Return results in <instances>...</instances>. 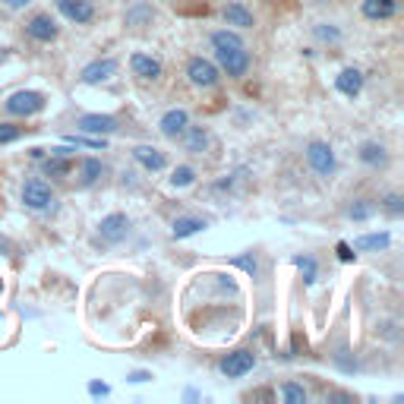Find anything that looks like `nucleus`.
I'll list each match as a JSON object with an SVG mask.
<instances>
[{"label":"nucleus","instance_id":"1","mask_svg":"<svg viewBox=\"0 0 404 404\" xmlns=\"http://www.w3.org/2000/svg\"><path fill=\"white\" fill-rule=\"evenodd\" d=\"M45 105H48V98L41 92H35V89H19L4 101L6 114H13V117H32V114L45 111Z\"/></svg>","mask_w":404,"mask_h":404},{"label":"nucleus","instance_id":"2","mask_svg":"<svg viewBox=\"0 0 404 404\" xmlns=\"http://www.w3.org/2000/svg\"><path fill=\"white\" fill-rule=\"evenodd\" d=\"M306 161H310V167L319 177H332L335 167H338L335 149L328 143H322V139H313V143L306 145Z\"/></svg>","mask_w":404,"mask_h":404},{"label":"nucleus","instance_id":"3","mask_svg":"<svg viewBox=\"0 0 404 404\" xmlns=\"http://www.w3.org/2000/svg\"><path fill=\"white\" fill-rule=\"evenodd\" d=\"M253 366H256V354L247 348H240V351H231L227 357H222L218 370H222V376H227V379H240V376H247Z\"/></svg>","mask_w":404,"mask_h":404},{"label":"nucleus","instance_id":"4","mask_svg":"<svg viewBox=\"0 0 404 404\" xmlns=\"http://www.w3.org/2000/svg\"><path fill=\"white\" fill-rule=\"evenodd\" d=\"M187 76L193 86H200V89H212V86L222 79V73L212 61H205V57H190L187 63Z\"/></svg>","mask_w":404,"mask_h":404},{"label":"nucleus","instance_id":"5","mask_svg":"<svg viewBox=\"0 0 404 404\" xmlns=\"http://www.w3.org/2000/svg\"><path fill=\"white\" fill-rule=\"evenodd\" d=\"M127 234H130V218L123 215V212H114V215L101 218L98 237L105 240V244H120V240H127Z\"/></svg>","mask_w":404,"mask_h":404},{"label":"nucleus","instance_id":"6","mask_svg":"<svg viewBox=\"0 0 404 404\" xmlns=\"http://www.w3.org/2000/svg\"><path fill=\"white\" fill-rule=\"evenodd\" d=\"M26 35L32 41H41V45H51L57 38V23L51 13H35L32 19L26 23Z\"/></svg>","mask_w":404,"mask_h":404},{"label":"nucleus","instance_id":"7","mask_svg":"<svg viewBox=\"0 0 404 404\" xmlns=\"http://www.w3.org/2000/svg\"><path fill=\"white\" fill-rule=\"evenodd\" d=\"M51 187L41 177H32V180H26L23 183V202L29 205V209H35V212H41V209H48L51 205Z\"/></svg>","mask_w":404,"mask_h":404},{"label":"nucleus","instance_id":"8","mask_svg":"<svg viewBox=\"0 0 404 404\" xmlns=\"http://www.w3.org/2000/svg\"><path fill=\"white\" fill-rule=\"evenodd\" d=\"M215 57H218V67H222L227 76H234V79H240L249 70V51H247V45L234 48V51H222V54H215Z\"/></svg>","mask_w":404,"mask_h":404},{"label":"nucleus","instance_id":"9","mask_svg":"<svg viewBox=\"0 0 404 404\" xmlns=\"http://www.w3.org/2000/svg\"><path fill=\"white\" fill-rule=\"evenodd\" d=\"M54 4H57V10H61L63 16H67L70 23H76V26H86V23H92V19H95L92 0H54Z\"/></svg>","mask_w":404,"mask_h":404},{"label":"nucleus","instance_id":"10","mask_svg":"<svg viewBox=\"0 0 404 404\" xmlns=\"http://www.w3.org/2000/svg\"><path fill=\"white\" fill-rule=\"evenodd\" d=\"M114 73H117V61H114V57H105V61L86 63L83 73H79V79H83L86 86H101V83H108Z\"/></svg>","mask_w":404,"mask_h":404},{"label":"nucleus","instance_id":"11","mask_svg":"<svg viewBox=\"0 0 404 404\" xmlns=\"http://www.w3.org/2000/svg\"><path fill=\"white\" fill-rule=\"evenodd\" d=\"M187 127H190V114L183 111V108H171V111H165L158 120L161 136H167V139H177Z\"/></svg>","mask_w":404,"mask_h":404},{"label":"nucleus","instance_id":"12","mask_svg":"<svg viewBox=\"0 0 404 404\" xmlns=\"http://www.w3.org/2000/svg\"><path fill=\"white\" fill-rule=\"evenodd\" d=\"M335 89L344 95V98H357L363 92V73L357 67H344L341 73L335 76Z\"/></svg>","mask_w":404,"mask_h":404},{"label":"nucleus","instance_id":"13","mask_svg":"<svg viewBox=\"0 0 404 404\" xmlns=\"http://www.w3.org/2000/svg\"><path fill=\"white\" fill-rule=\"evenodd\" d=\"M76 127L83 130V133H114L117 130V117H111V114H83L76 120Z\"/></svg>","mask_w":404,"mask_h":404},{"label":"nucleus","instance_id":"14","mask_svg":"<svg viewBox=\"0 0 404 404\" xmlns=\"http://www.w3.org/2000/svg\"><path fill=\"white\" fill-rule=\"evenodd\" d=\"M133 158H136V165H143L145 171H152V174H158V171H165V167H167L165 152H158L155 145H136Z\"/></svg>","mask_w":404,"mask_h":404},{"label":"nucleus","instance_id":"15","mask_svg":"<svg viewBox=\"0 0 404 404\" xmlns=\"http://www.w3.org/2000/svg\"><path fill=\"white\" fill-rule=\"evenodd\" d=\"M130 70H133V76H139V79H158L165 67H161V61L152 54H133L130 57Z\"/></svg>","mask_w":404,"mask_h":404},{"label":"nucleus","instance_id":"16","mask_svg":"<svg viewBox=\"0 0 404 404\" xmlns=\"http://www.w3.org/2000/svg\"><path fill=\"white\" fill-rule=\"evenodd\" d=\"M205 218H200V215H180L177 222L171 224V234H174V240H187V237H193V234H200V231H205Z\"/></svg>","mask_w":404,"mask_h":404},{"label":"nucleus","instance_id":"17","mask_svg":"<svg viewBox=\"0 0 404 404\" xmlns=\"http://www.w3.org/2000/svg\"><path fill=\"white\" fill-rule=\"evenodd\" d=\"M395 13H398V4H395V0H363V16L373 19V23L392 19Z\"/></svg>","mask_w":404,"mask_h":404},{"label":"nucleus","instance_id":"18","mask_svg":"<svg viewBox=\"0 0 404 404\" xmlns=\"http://www.w3.org/2000/svg\"><path fill=\"white\" fill-rule=\"evenodd\" d=\"M222 16H224V23L234 26V29H253L256 26L253 13H249L244 4H227L224 10H222Z\"/></svg>","mask_w":404,"mask_h":404},{"label":"nucleus","instance_id":"19","mask_svg":"<svg viewBox=\"0 0 404 404\" xmlns=\"http://www.w3.org/2000/svg\"><path fill=\"white\" fill-rule=\"evenodd\" d=\"M180 136H183V149L193 152V155H202L205 145H209V133L202 127H187Z\"/></svg>","mask_w":404,"mask_h":404},{"label":"nucleus","instance_id":"20","mask_svg":"<svg viewBox=\"0 0 404 404\" xmlns=\"http://www.w3.org/2000/svg\"><path fill=\"white\" fill-rule=\"evenodd\" d=\"M360 161L370 165V167H382L388 161L385 145H382V143H363V145H360Z\"/></svg>","mask_w":404,"mask_h":404},{"label":"nucleus","instance_id":"21","mask_svg":"<svg viewBox=\"0 0 404 404\" xmlns=\"http://www.w3.org/2000/svg\"><path fill=\"white\" fill-rule=\"evenodd\" d=\"M388 244H392V234H363V237L354 240V249H360V253H376V249H385Z\"/></svg>","mask_w":404,"mask_h":404},{"label":"nucleus","instance_id":"22","mask_svg":"<svg viewBox=\"0 0 404 404\" xmlns=\"http://www.w3.org/2000/svg\"><path fill=\"white\" fill-rule=\"evenodd\" d=\"M101 174H105V165H101V158H83V161H79V183H83V187H92V183H98Z\"/></svg>","mask_w":404,"mask_h":404},{"label":"nucleus","instance_id":"23","mask_svg":"<svg viewBox=\"0 0 404 404\" xmlns=\"http://www.w3.org/2000/svg\"><path fill=\"white\" fill-rule=\"evenodd\" d=\"M212 48H215V54H222V51L244 48V38H240L237 32H227V29H222V32L212 35Z\"/></svg>","mask_w":404,"mask_h":404},{"label":"nucleus","instance_id":"24","mask_svg":"<svg viewBox=\"0 0 404 404\" xmlns=\"http://www.w3.org/2000/svg\"><path fill=\"white\" fill-rule=\"evenodd\" d=\"M152 19H155V13H152V6H145V4H136L127 10V26H149Z\"/></svg>","mask_w":404,"mask_h":404},{"label":"nucleus","instance_id":"25","mask_svg":"<svg viewBox=\"0 0 404 404\" xmlns=\"http://www.w3.org/2000/svg\"><path fill=\"white\" fill-rule=\"evenodd\" d=\"M306 398H310V395H306V388L300 385V382H284L281 385V401L284 404H306Z\"/></svg>","mask_w":404,"mask_h":404},{"label":"nucleus","instance_id":"26","mask_svg":"<svg viewBox=\"0 0 404 404\" xmlns=\"http://www.w3.org/2000/svg\"><path fill=\"white\" fill-rule=\"evenodd\" d=\"M294 266L304 271V281H306V284L316 281V271H319V266H316L313 256H294Z\"/></svg>","mask_w":404,"mask_h":404},{"label":"nucleus","instance_id":"27","mask_svg":"<svg viewBox=\"0 0 404 404\" xmlns=\"http://www.w3.org/2000/svg\"><path fill=\"white\" fill-rule=\"evenodd\" d=\"M45 174H51V177H63V174H70V158L51 155V158L45 161Z\"/></svg>","mask_w":404,"mask_h":404},{"label":"nucleus","instance_id":"28","mask_svg":"<svg viewBox=\"0 0 404 404\" xmlns=\"http://www.w3.org/2000/svg\"><path fill=\"white\" fill-rule=\"evenodd\" d=\"M193 180H196V171H193L190 165L174 167V174H171V187H190Z\"/></svg>","mask_w":404,"mask_h":404},{"label":"nucleus","instance_id":"29","mask_svg":"<svg viewBox=\"0 0 404 404\" xmlns=\"http://www.w3.org/2000/svg\"><path fill=\"white\" fill-rule=\"evenodd\" d=\"M370 215H373V202H370V200H357V202L348 209V218H354V222H366Z\"/></svg>","mask_w":404,"mask_h":404},{"label":"nucleus","instance_id":"30","mask_svg":"<svg viewBox=\"0 0 404 404\" xmlns=\"http://www.w3.org/2000/svg\"><path fill=\"white\" fill-rule=\"evenodd\" d=\"M382 209H385V212H388V215H392V218H398L401 212H404V200H401L398 193H388L385 200H382Z\"/></svg>","mask_w":404,"mask_h":404},{"label":"nucleus","instance_id":"31","mask_svg":"<svg viewBox=\"0 0 404 404\" xmlns=\"http://www.w3.org/2000/svg\"><path fill=\"white\" fill-rule=\"evenodd\" d=\"M19 136H23V130H19L16 123H0V145H6V143H16Z\"/></svg>","mask_w":404,"mask_h":404},{"label":"nucleus","instance_id":"32","mask_svg":"<svg viewBox=\"0 0 404 404\" xmlns=\"http://www.w3.org/2000/svg\"><path fill=\"white\" fill-rule=\"evenodd\" d=\"M231 266H240V269H247L249 275H256V259L253 256H237V259H231Z\"/></svg>","mask_w":404,"mask_h":404},{"label":"nucleus","instance_id":"33","mask_svg":"<svg viewBox=\"0 0 404 404\" xmlns=\"http://www.w3.org/2000/svg\"><path fill=\"white\" fill-rule=\"evenodd\" d=\"M354 247H351V244H338V259H341V262H354Z\"/></svg>","mask_w":404,"mask_h":404},{"label":"nucleus","instance_id":"34","mask_svg":"<svg viewBox=\"0 0 404 404\" xmlns=\"http://www.w3.org/2000/svg\"><path fill=\"white\" fill-rule=\"evenodd\" d=\"M108 392H111V388H108L105 382H92V385H89V395H95V398H105Z\"/></svg>","mask_w":404,"mask_h":404},{"label":"nucleus","instance_id":"35","mask_svg":"<svg viewBox=\"0 0 404 404\" xmlns=\"http://www.w3.org/2000/svg\"><path fill=\"white\" fill-rule=\"evenodd\" d=\"M149 379H152L149 370H133V373L127 376V382H149Z\"/></svg>","mask_w":404,"mask_h":404},{"label":"nucleus","instance_id":"36","mask_svg":"<svg viewBox=\"0 0 404 404\" xmlns=\"http://www.w3.org/2000/svg\"><path fill=\"white\" fill-rule=\"evenodd\" d=\"M29 4H32V0H4V6H10V10H23Z\"/></svg>","mask_w":404,"mask_h":404},{"label":"nucleus","instance_id":"37","mask_svg":"<svg viewBox=\"0 0 404 404\" xmlns=\"http://www.w3.org/2000/svg\"><path fill=\"white\" fill-rule=\"evenodd\" d=\"M319 35H322V38H338V32H335V29H319Z\"/></svg>","mask_w":404,"mask_h":404},{"label":"nucleus","instance_id":"38","mask_svg":"<svg viewBox=\"0 0 404 404\" xmlns=\"http://www.w3.org/2000/svg\"><path fill=\"white\" fill-rule=\"evenodd\" d=\"M6 61V48H0V63H4Z\"/></svg>","mask_w":404,"mask_h":404}]
</instances>
